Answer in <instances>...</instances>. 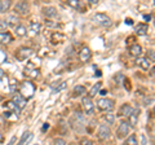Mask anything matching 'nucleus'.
Masks as SVG:
<instances>
[{
  "mask_svg": "<svg viewBox=\"0 0 155 145\" xmlns=\"http://www.w3.org/2000/svg\"><path fill=\"white\" fill-rule=\"evenodd\" d=\"M19 92H21V95L26 100L31 99L34 96V93H35V86H34L31 82H23L22 86H21V88H19Z\"/></svg>",
  "mask_w": 155,
  "mask_h": 145,
  "instance_id": "nucleus-1",
  "label": "nucleus"
},
{
  "mask_svg": "<svg viewBox=\"0 0 155 145\" xmlns=\"http://www.w3.org/2000/svg\"><path fill=\"white\" fill-rule=\"evenodd\" d=\"M93 21L97 23L98 26H105V27H107L111 25V20L106 16L105 13H96L94 16H93Z\"/></svg>",
  "mask_w": 155,
  "mask_h": 145,
  "instance_id": "nucleus-2",
  "label": "nucleus"
},
{
  "mask_svg": "<svg viewBox=\"0 0 155 145\" xmlns=\"http://www.w3.org/2000/svg\"><path fill=\"white\" fill-rule=\"evenodd\" d=\"M32 53H34V51L31 49V48L22 47L16 52V57H17V60H19V61H26L27 59H30V57L32 56Z\"/></svg>",
  "mask_w": 155,
  "mask_h": 145,
  "instance_id": "nucleus-3",
  "label": "nucleus"
},
{
  "mask_svg": "<svg viewBox=\"0 0 155 145\" xmlns=\"http://www.w3.org/2000/svg\"><path fill=\"white\" fill-rule=\"evenodd\" d=\"M97 106H98L100 110H113L114 109V101L113 100H109V99H101L98 100V103H97Z\"/></svg>",
  "mask_w": 155,
  "mask_h": 145,
  "instance_id": "nucleus-4",
  "label": "nucleus"
},
{
  "mask_svg": "<svg viewBox=\"0 0 155 145\" xmlns=\"http://www.w3.org/2000/svg\"><path fill=\"white\" fill-rule=\"evenodd\" d=\"M129 133V124L127 122H122L116 130V136L118 139H124Z\"/></svg>",
  "mask_w": 155,
  "mask_h": 145,
  "instance_id": "nucleus-5",
  "label": "nucleus"
},
{
  "mask_svg": "<svg viewBox=\"0 0 155 145\" xmlns=\"http://www.w3.org/2000/svg\"><path fill=\"white\" fill-rule=\"evenodd\" d=\"M14 11L19 14H26L28 12V3L26 0H21V2H18L16 4V8H14Z\"/></svg>",
  "mask_w": 155,
  "mask_h": 145,
  "instance_id": "nucleus-6",
  "label": "nucleus"
},
{
  "mask_svg": "<svg viewBox=\"0 0 155 145\" xmlns=\"http://www.w3.org/2000/svg\"><path fill=\"white\" fill-rule=\"evenodd\" d=\"M81 104H83V108H84L87 114H93L94 106H93V103H92L91 97H84L83 101H81Z\"/></svg>",
  "mask_w": 155,
  "mask_h": 145,
  "instance_id": "nucleus-7",
  "label": "nucleus"
},
{
  "mask_svg": "<svg viewBox=\"0 0 155 145\" xmlns=\"http://www.w3.org/2000/svg\"><path fill=\"white\" fill-rule=\"evenodd\" d=\"M110 128L107 127V126H101V127L98 128V132H97V136H98L100 140H106L110 137Z\"/></svg>",
  "mask_w": 155,
  "mask_h": 145,
  "instance_id": "nucleus-8",
  "label": "nucleus"
},
{
  "mask_svg": "<svg viewBox=\"0 0 155 145\" xmlns=\"http://www.w3.org/2000/svg\"><path fill=\"white\" fill-rule=\"evenodd\" d=\"M138 117H140V109H132V112L129 113L128 115V120H129V124L134 127L137 124V120H138Z\"/></svg>",
  "mask_w": 155,
  "mask_h": 145,
  "instance_id": "nucleus-9",
  "label": "nucleus"
},
{
  "mask_svg": "<svg viewBox=\"0 0 155 145\" xmlns=\"http://www.w3.org/2000/svg\"><path fill=\"white\" fill-rule=\"evenodd\" d=\"M13 101H14V104L18 106V109H19V110H22V109L26 106V99L23 97L21 93H19V95H14Z\"/></svg>",
  "mask_w": 155,
  "mask_h": 145,
  "instance_id": "nucleus-10",
  "label": "nucleus"
},
{
  "mask_svg": "<svg viewBox=\"0 0 155 145\" xmlns=\"http://www.w3.org/2000/svg\"><path fill=\"white\" fill-rule=\"evenodd\" d=\"M79 59L83 61V62H87V61L91 59V49H89L88 47L81 48V51L79 52Z\"/></svg>",
  "mask_w": 155,
  "mask_h": 145,
  "instance_id": "nucleus-11",
  "label": "nucleus"
},
{
  "mask_svg": "<svg viewBox=\"0 0 155 145\" xmlns=\"http://www.w3.org/2000/svg\"><path fill=\"white\" fill-rule=\"evenodd\" d=\"M147 30H149V27L146 23H138V25L136 26V32H137V35H140V36L146 35Z\"/></svg>",
  "mask_w": 155,
  "mask_h": 145,
  "instance_id": "nucleus-12",
  "label": "nucleus"
},
{
  "mask_svg": "<svg viewBox=\"0 0 155 145\" xmlns=\"http://www.w3.org/2000/svg\"><path fill=\"white\" fill-rule=\"evenodd\" d=\"M4 109L9 110V112H14V113H18L19 112L18 106L14 104V101H7V103L4 104Z\"/></svg>",
  "mask_w": 155,
  "mask_h": 145,
  "instance_id": "nucleus-13",
  "label": "nucleus"
},
{
  "mask_svg": "<svg viewBox=\"0 0 155 145\" xmlns=\"http://www.w3.org/2000/svg\"><path fill=\"white\" fill-rule=\"evenodd\" d=\"M12 42V35L9 32H5V31H2L0 32V43L3 44H8V43Z\"/></svg>",
  "mask_w": 155,
  "mask_h": 145,
  "instance_id": "nucleus-14",
  "label": "nucleus"
},
{
  "mask_svg": "<svg viewBox=\"0 0 155 145\" xmlns=\"http://www.w3.org/2000/svg\"><path fill=\"white\" fill-rule=\"evenodd\" d=\"M129 53L132 56H134V57H137V56H140L142 53V48H141V46L140 44H133L132 47L129 48Z\"/></svg>",
  "mask_w": 155,
  "mask_h": 145,
  "instance_id": "nucleus-15",
  "label": "nucleus"
},
{
  "mask_svg": "<svg viewBox=\"0 0 155 145\" xmlns=\"http://www.w3.org/2000/svg\"><path fill=\"white\" fill-rule=\"evenodd\" d=\"M67 87L66 82H57V84H52V89L53 92H61V91H64L65 88Z\"/></svg>",
  "mask_w": 155,
  "mask_h": 145,
  "instance_id": "nucleus-16",
  "label": "nucleus"
},
{
  "mask_svg": "<svg viewBox=\"0 0 155 145\" xmlns=\"http://www.w3.org/2000/svg\"><path fill=\"white\" fill-rule=\"evenodd\" d=\"M43 13H44V16L47 17H56L57 16V9L53 8V7H45L43 9Z\"/></svg>",
  "mask_w": 155,
  "mask_h": 145,
  "instance_id": "nucleus-17",
  "label": "nucleus"
},
{
  "mask_svg": "<svg viewBox=\"0 0 155 145\" xmlns=\"http://www.w3.org/2000/svg\"><path fill=\"white\" fill-rule=\"evenodd\" d=\"M130 112H132V108L129 106V104H124L119 110V115H122V117H128Z\"/></svg>",
  "mask_w": 155,
  "mask_h": 145,
  "instance_id": "nucleus-18",
  "label": "nucleus"
},
{
  "mask_svg": "<svg viewBox=\"0 0 155 145\" xmlns=\"http://www.w3.org/2000/svg\"><path fill=\"white\" fill-rule=\"evenodd\" d=\"M11 0H0V13H5L11 8Z\"/></svg>",
  "mask_w": 155,
  "mask_h": 145,
  "instance_id": "nucleus-19",
  "label": "nucleus"
},
{
  "mask_svg": "<svg viewBox=\"0 0 155 145\" xmlns=\"http://www.w3.org/2000/svg\"><path fill=\"white\" fill-rule=\"evenodd\" d=\"M32 137H34V135L31 133V132H25L22 135V137H21V140H19V144L21 145H23V144H28L32 140Z\"/></svg>",
  "mask_w": 155,
  "mask_h": 145,
  "instance_id": "nucleus-20",
  "label": "nucleus"
},
{
  "mask_svg": "<svg viewBox=\"0 0 155 145\" xmlns=\"http://www.w3.org/2000/svg\"><path fill=\"white\" fill-rule=\"evenodd\" d=\"M137 64L142 67L143 70H149L150 69V61L147 59H143V57H140L137 60Z\"/></svg>",
  "mask_w": 155,
  "mask_h": 145,
  "instance_id": "nucleus-21",
  "label": "nucleus"
},
{
  "mask_svg": "<svg viewBox=\"0 0 155 145\" xmlns=\"http://www.w3.org/2000/svg\"><path fill=\"white\" fill-rule=\"evenodd\" d=\"M65 40V35L64 34H61V32H54L52 35V43H61V42H64Z\"/></svg>",
  "mask_w": 155,
  "mask_h": 145,
  "instance_id": "nucleus-22",
  "label": "nucleus"
},
{
  "mask_svg": "<svg viewBox=\"0 0 155 145\" xmlns=\"http://www.w3.org/2000/svg\"><path fill=\"white\" fill-rule=\"evenodd\" d=\"M5 22H7V25H8V26L16 27V25H18L19 20H18V17H16V16H9V17H8V20H7Z\"/></svg>",
  "mask_w": 155,
  "mask_h": 145,
  "instance_id": "nucleus-23",
  "label": "nucleus"
},
{
  "mask_svg": "<svg viewBox=\"0 0 155 145\" xmlns=\"http://www.w3.org/2000/svg\"><path fill=\"white\" fill-rule=\"evenodd\" d=\"M101 86H102V83H101V82H98V83H96L93 87H92V89L89 91V97H91V99L94 97V96L97 95V92H98L100 88H101Z\"/></svg>",
  "mask_w": 155,
  "mask_h": 145,
  "instance_id": "nucleus-24",
  "label": "nucleus"
},
{
  "mask_svg": "<svg viewBox=\"0 0 155 145\" xmlns=\"http://www.w3.org/2000/svg\"><path fill=\"white\" fill-rule=\"evenodd\" d=\"M40 66V60L39 59H35V60H32V61H28L27 64H26V67L27 69H36V67Z\"/></svg>",
  "mask_w": 155,
  "mask_h": 145,
  "instance_id": "nucleus-25",
  "label": "nucleus"
},
{
  "mask_svg": "<svg viewBox=\"0 0 155 145\" xmlns=\"http://www.w3.org/2000/svg\"><path fill=\"white\" fill-rule=\"evenodd\" d=\"M16 34H17L18 36H26V35H27L26 27L22 26V25H18V26L16 27Z\"/></svg>",
  "mask_w": 155,
  "mask_h": 145,
  "instance_id": "nucleus-26",
  "label": "nucleus"
},
{
  "mask_svg": "<svg viewBox=\"0 0 155 145\" xmlns=\"http://www.w3.org/2000/svg\"><path fill=\"white\" fill-rule=\"evenodd\" d=\"M85 92H87V89H85L84 86H76L74 88V95L75 96H81V95H84Z\"/></svg>",
  "mask_w": 155,
  "mask_h": 145,
  "instance_id": "nucleus-27",
  "label": "nucleus"
},
{
  "mask_svg": "<svg viewBox=\"0 0 155 145\" xmlns=\"http://www.w3.org/2000/svg\"><path fill=\"white\" fill-rule=\"evenodd\" d=\"M4 117L9 120H17L18 117H17V113L14 112H9V110H5V113H4Z\"/></svg>",
  "mask_w": 155,
  "mask_h": 145,
  "instance_id": "nucleus-28",
  "label": "nucleus"
},
{
  "mask_svg": "<svg viewBox=\"0 0 155 145\" xmlns=\"http://www.w3.org/2000/svg\"><path fill=\"white\" fill-rule=\"evenodd\" d=\"M30 30H31L32 34H39V32H40V23H38V22H31Z\"/></svg>",
  "mask_w": 155,
  "mask_h": 145,
  "instance_id": "nucleus-29",
  "label": "nucleus"
},
{
  "mask_svg": "<svg viewBox=\"0 0 155 145\" xmlns=\"http://www.w3.org/2000/svg\"><path fill=\"white\" fill-rule=\"evenodd\" d=\"M25 74L28 75V76H31V78H36V76L39 75V71L36 69H27Z\"/></svg>",
  "mask_w": 155,
  "mask_h": 145,
  "instance_id": "nucleus-30",
  "label": "nucleus"
},
{
  "mask_svg": "<svg viewBox=\"0 0 155 145\" xmlns=\"http://www.w3.org/2000/svg\"><path fill=\"white\" fill-rule=\"evenodd\" d=\"M67 5H70L71 8H74V9H79L80 3L78 2V0H67Z\"/></svg>",
  "mask_w": 155,
  "mask_h": 145,
  "instance_id": "nucleus-31",
  "label": "nucleus"
},
{
  "mask_svg": "<svg viewBox=\"0 0 155 145\" xmlns=\"http://www.w3.org/2000/svg\"><path fill=\"white\" fill-rule=\"evenodd\" d=\"M125 144H130V145H136V144H138L137 137H136L134 135H132V136H129V137L127 139V141H125Z\"/></svg>",
  "mask_w": 155,
  "mask_h": 145,
  "instance_id": "nucleus-32",
  "label": "nucleus"
},
{
  "mask_svg": "<svg viewBox=\"0 0 155 145\" xmlns=\"http://www.w3.org/2000/svg\"><path fill=\"white\" fill-rule=\"evenodd\" d=\"M114 115L113 114H111V113H107V114H105V120H106V122H107V123H110V124H113L114 123Z\"/></svg>",
  "mask_w": 155,
  "mask_h": 145,
  "instance_id": "nucleus-33",
  "label": "nucleus"
},
{
  "mask_svg": "<svg viewBox=\"0 0 155 145\" xmlns=\"http://www.w3.org/2000/svg\"><path fill=\"white\" fill-rule=\"evenodd\" d=\"M147 60L155 62V51H147Z\"/></svg>",
  "mask_w": 155,
  "mask_h": 145,
  "instance_id": "nucleus-34",
  "label": "nucleus"
},
{
  "mask_svg": "<svg viewBox=\"0 0 155 145\" xmlns=\"http://www.w3.org/2000/svg\"><path fill=\"white\" fill-rule=\"evenodd\" d=\"M7 61V56H5V53H4L2 49H0V64H3V62H5Z\"/></svg>",
  "mask_w": 155,
  "mask_h": 145,
  "instance_id": "nucleus-35",
  "label": "nucleus"
},
{
  "mask_svg": "<svg viewBox=\"0 0 155 145\" xmlns=\"http://www.w3.org/2000/svg\"><path fill=\"white\" fill-rule=\"evenodd\" d=\"M7 27H8V25H7L5 21H0V31L7 30Z\"/></svg>",
  "mask_w": 155,
  "mask_h": 145,
  "instance_id": "nucleus-36",
  "label": "nucleus"
},
{
  "mask_svg": "<svg viewBox=\"0 0 155 145\" xmlns=\"http://www.w3.org/2000/svg\"><path fill=\"white\" fill-rule=\"evenodd\" d=\"M54 144H60V145H64L66 144V141L64 139H54Z\"/></svg>",
  "mask_w": 155,
  "mask_h": 145,
  "instance_id": "nucleus-37",
  "label": "nucleus"
},
{
  "mask_svg": "<svg viewBox=\"0 0 155 145\" xmlns=\"http://www.w3.org/2000/svg\"><path fill=\"white\" fill-rule=\"evenodd\" d=\"M140 143H141V144H146V139H145L143 135H141V136H140Z\"/></svg>",
  "mask_w": 155,
  "mask_h": 145,
  "instance_id": "nucleus-38",
  "label": "nucleus"
},
{
  "mask_svg": "<svg viewBox=\"0 0 155 145\" xmlns=\"http://www.w3.org/2000/svg\"><path fill=\"white\" fill-rule=\"evenodd\" d=\"M125 23H127V25H133V20H130V18H127V20H125Z\"/></svg>",
  "mask_w": 155,
  "mask_h": 145,
  "instance_id": "nucleus-39",
  "label": "nucleus"
},
{
  "mask_svg": "<svg viewBox=\"0 0 155 145\" xmlns=\"http://www.w3.org/2000/svg\"><path fill=\"white\" fill-rule=\"evenodd\" d=\"M150 75H151V76H155V66L153 67L151 70H150Z\"/></svg>",
  "mask_w": 155,
  "mask_h": 145,
  "instance_id": "nucleus-40",
  "label": "nucleus"
},
{
  "mask_svg": "<svg viewBox=\"0 0 155 145\" xmlns=\"http://www.w3.org/2000/svg\"><path fill=\"white\" fill-rule=\"evenodd\" d=\"M143 18H145V20H146V21H150V20H151V16H147V14H145Z\"/></svg>",
  "mask_w": 155,
  "mask_h": 145,
  "instance_id": "nucleus-41",
  "label": "nucleus"
},
{
  "mask_svg": "<svg viewBox=\"0 0 155 145\" xmlns=\"http://www.w3.org/2000/svg\"><path fill=\"white\" fill-rule=\"evenodd\" d=\"M98 2H100V0H89V3H91V4H97Z\"/></svg>",
  "mask_w": 155,
  "mask_h": 145,
  "instance_id": "nucleus-42",
  "label": "nucleus"
},
{
  "mask_svg": "<svg viewBox=\"0 0 155 145\" xmlns=\"http://www.w3.org/2000/svg\"><path fill=\"white\" fill-rule=\"evenodd\" d=\"M100 93H101V95H104V96H105L106 93H107V91H105V89H102V91H100Z\"/></svg>",
  "mask_w": 155,
  "mask_h": 145,
  "instance_id": "nucleus-43",
  "label": "nucleus"
},
{
  "mask_svg": "<svg viewBox=\"0 0 155 145\" xmlns=\"http://www.w3.org/2000/svg\"><path fill=\"white\" fill-rule=\"evenodd\" d=\"M2 76H4V71H3L2 67H0V78H2Z\"/></svg>",
  "mask_w": 155,
  "mask_h": 145,
  "instance_id": "nucleus-44",
  "label": "nucleus"
},
{
  "mask_svg": "<svg viewBox=\"0 0 155 145\" xmlns=\"http://www.w3.org/2000/svg\"><path fill=\"white\" fill-rule=\"evenodd\" d=\"M3 141H4V137H3V135L0 133V143H3Z\"/></svg>",
  "mask_w": 155,
  "mask_h": 145,
  "instance_id": "nucleus-45",
  "label": "nucleus"
},
{
  "mask_svg": "<svg viewBox=\"0 0 155 145\" xmlns=\"http://www.w3.org/2000/svg\"><path fill=\"white\" fill-rule=\"evenodd\" d=\"M154 113H155V109H154ZM154 115H155V114H154Z\"/></svg>",
  "mask_w": 155,
  "mask_h": 145,
  "instance_id": "nucleus-46",
  "label": "nucleus"
},
{
  "mask_svg": "<svg viewBox=\"0 0 155 145\" xmlns=\"http://www.w3.org/2000/svg\"><path fill=\"white\" fill-rule=\"evenodd\" d=\"M154 25H155V20H154Z\"/></svg>",
  "mask_w": 155,
  "mask_h": 145,
  "instance_id": "nucleus-47",
  "label": "nucleus"
}]
</instances>
